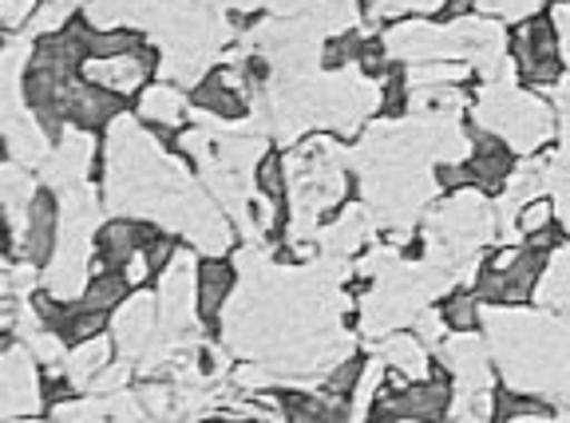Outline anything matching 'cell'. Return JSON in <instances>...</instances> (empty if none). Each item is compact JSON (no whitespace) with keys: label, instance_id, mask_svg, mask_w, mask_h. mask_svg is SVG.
Here are the masks:
<instances>
[{"label":"cell","instance_id":"18","mask_svg":"<svg viewBox=\"0 0 570 423\" xmlns=\"http://www.w3.org/2000/svg\"><path fill=\"white\" fill-rule=\"evenodd\" d=\"M226 289H230V274L223 269V262H214L203 277H198V297H203V309H218L223 313V301H226Z\"/></svg>","mask_w":570,"mask_h":423},{"label":"cell","instance_id":"3","mask_svg":"<svg viewBox=\"0 0 570 423\" xmlns=\"http://www.w3.org/2000/svg\"><path fill=\"white\" fill-rule=\"evenodd\" d=\"M559 28L554 20H539L531 17L527 24L515 28V63L523 76H531L534 83H554L562 71V56H559Z\"/></svg>","mask_w":570,"mask_h":423},{"label":"cell","instance_id":"12","mask_svg":"<svg viewBox=\"0 0 570 423\" xmlns=\"http://www.w3.org/2000/svg\"><path fill=\"white\" fill-rule=\"evenodd\" d=\"M452 404V384L436 380V384H424V388H404L389 400V404H376V415H412V420H440Z\"/></svg>","mask_w":570,"mask_h":423},{"label":"cell","instance_id":"5","mask_svg":"<svg viewBox=\"0 0 570 423\" xmlns=\"http://www.w3.org/2000/svg\"><path fill=\"white\" fill-rule=\"evenodd\" d=\"M159 336V293H135L111 317V341L124 361H139L147 344Z\"/></svg>","mask_w":570,"mask_h":423},{"label":"cell","instance_id":"2","mask_svg":"<svg viewBox=\"0 0 570 423\" xmlns=\"http://www.w3.org/2000/svg\"><path fill=\"white\" fill-rule=\"evenodd\" d=\"M99 218L104 210H99L96 186L80 183L60 195V229H56L52 265L45 269V285L56 301H76L88 293Z\"/></svg>","mask_w":570,"mask_h":423},{"label":"cell","instance_id":"11","mask_svg":"<svg viewBox=\"0 0 570 423\" xmlns=\"http://www.w3.org/2000/svg\"><path fill=\"white\" fill-rule=\"evenodd\" d=\"M83 76H88V83H96V88L116 91V96H127V91H139L142 88L147 63H142L139 56L116 52V56H99V60H88V63H83Z\"/></svg>","mask_w":570,"mask_h":423},{"label":"cell","instance_id":"1","mask_svg":"<svg viewBox=\"0 0 570 423\" xmlns=\"http://www.w3.org/2000/svg\"><path fill=\"white\" fill-rule=\"evenodd\" d=\"M104 203L119 218H147L178 229L206 257H223L234 242L230 214L214 206L210 190H203L131 115H111L107 127Z\"/></svg>","mask_w":570,"mask_h":423},{"label":"cell","instance_id":"6","mask_svg":"<svg viewBox=\"0 0 570 423\" xmlns=\"http://www.w3.org/2000/svg\"><path fill=\"white\" fill-rule=\"evenodd\" d=\"M91 159H96V139L88 131H76V127H63L60 135V147L52 150L40 167V178L45 186H52L56 195L71 190V186L88 183V170H91Z\"/></svg>","mask_w":570,"mask_h":423},{"label":"cell","instance_id":"17","mask_svg":"<svg viewBox=\"0 0 570 423\" xmlns=\"http://www.w3.org/2000/svg\"><path fill=\"white\" fill-rule=\"evenodd\" d=\"M440 317H444V325L452 328V333H472L475 321H480V293H452V297L440 305Z\"/></svg>","mask_w":570,"mask_h":423},{"label":"cell","instance_id":"4","mask_svg":"<svg viewBox=\"0 0 570 423\" xmlns=\"http://www.w3.org/2000/svg\"><path fill=\"white\" fill-rule=\"evenodd\" d=\"M36 356L28 344L0 353V415H36L40 412V380H36Z\"/></svg>","mask_w":570,"mask_h":423},{"label":"cell","instance_id":"15","mask_svg":"<svg viewBox=\"0 0 570 423\" xmlns=\"http://www.w3.org/2000/svg\"><path fill=\"white\" fill-rule=\"evenodd\" d=\"M139 115L147 119V124L178 127L183 119H187V99H183V91L178 88H170V83H155V88L142 91Z\"/></svg>","mask_w":570,"mask_h":423},{"label":"cell","instance_id":"27","mask_svg":"<svg viewBox=\"0 0 570 423\" xmlns=\"http://www.w3.org/2000/svg\"><path fill=\"white\" fill-rule=\"evenodd\" d=\"M269 9H274L277 17H294V12L309 9V0H269Z\"/></svg>","mask_w":570,"mask_h":423},{"label":"cell","instance_id":"8","mask_svg":"<svg viewBox=\"0 0 570 423\" xmlns=\"http://www.w3.org/2000/svg\"><path fill=\"white\" fill-rule=\"evenodd\" d=\"M0 135H4V147H9L12 163H20V167H28V170H40L48 155H52V142H48L45 124H40L28 107L12 115L9 124L0 127Z\"/></svg>","mask_w":570,"mask_h":423},{"label":"cell","instance_id":"9","mask_svg":"<svg viewBox=\"0 0 570 423\" xmlns=\"http://www.w3.org/2000/svg\"><path fill=\"white\" fill-rule=\"evenodd\" d=\"M444 368L460 380L463 388H488L491 380V361L483 341H475V333H455L448 344H440Z\"/></svg>","mask_w":570,"mask_h":423},{"label":"cell","instance_id":"16","mask_svg":"<svg viewBox=\"0 0 570 423\" xmlns=\"http://www.w3.org/2000/svg\"><path fill=\"white\" fill-rule=\"evenodd\" d=\"M107 361H111V341H107V336H91V341H83L80 348L63 361V372H68V380L76 388H88L91 376H96Z\"/></svg>","mask_w":570,"mask_h":423},{"label":"cell","instance_id":"19","mask_svg":"<svg viewBox=\"0 0 570 423\" xmlns=\"http://www.w3.org/2000/svg\"><path fill=\"white\" fill-rule=\"evenodd\" d=\"M127 380H131V361H119V364H104V368L91 376L88 388L96 392V396H111V392L127 388Z\"/></svg>","mask_w":570,"mask_h":423},{"label":"cell","instance_id":"14","mask_svg":"<svg viewBox=\"0 0 570 423\" xmlns=\"http://www.w3.org/2000/svg\"><path fill=\"white\" fill-rule=\"evenodd\" d=\"M381 356H384V364H392L404 380L428 376V348L416 333H389L381 344Z\"/></svg>","mask_w":570,"mask_h":423},{"label":"cell","instance_id":"10","mask_svg":"<svg viewBox=\"0 0 570 423\" xmlns=\"http://www.w3.org/2000/svg\"><path fill=\"white\" fill-rule=\"evenodd\" d=\"M32 56V36H17L12 45L0 48V127L12 115L24 111V63Z\"/></svg>","mask_w":570,"mask_h":423},{"label":"cell","instance_id":"26","mask_svg":"<svg viewBox=\"0 0 570 423\" xmlns=\"http://www.w3.org/2000/svg\"><path fill=\"white\" fill-rule=\"evenodd\" d=\"M147 269H151V257L142 254V249H135L131 257H127V269H124V282L127 285H139L142 277H147Z\"/></svg>","mask_w":570,"mask_h":423},{"label":"cell","instance_id":"13","mask_svg":"<svg viewBox=\"0 0 570 423\" xmlns=\"http://www.w3.org/2000/svg\"><path fill=\"white\" fill-rule=\"evenodd\" d=\"M368 210L365 206H348L333 226L317 229V242H321V254L330 257H353L361 249V242L368 238Z\"/></svg>","mask_w":570,"mask_h":423},{"label":"cell","instance_id":"22","mask_svg":"<svg viewBox=\"0 0 570 423\" xmlns=\"http://www.w3.org/2000/svg\"><path fill=\"white\" fill-rule=\"evenodd\" d=\"M17 293H12V265L0 257V333L4 328H12V321H17Z\"/></svg>","mask_w":570,"mask_h":423},{"label":"cell","instance_id":"24","mask_svg":"<svg viewBox=\"0 0 570 423\" xmlns=\"http://www.w3.org/2000/svg\"><path fill=\"white\" fill-rule=\"evenodd\" d=\"M124 285L127 282H119V277H99L96 285H91V293H88V305L91 309H107V305H111V301L119 297V293H124Z\"/></svg>","mask_w":570,"mask_h":423},{"label":"cell","instance_id":"20","mask_svg":"<svg viewBox=\"0 0 570 423\" xmlns=\"http://www.w3.org/2000/svg\"><path fill=\"white\" fill-rule=\"evenodd\" d=\"M24 344L32 348L36 361H45L48 368H52V364H63V341L56 333H48V328H36V333L28 336Z\"/></svg>","mask_w":570,"mask_h":423},{"label":"cell","instance_id":"25","mask_svg":"<svg viewBox=\"0 0 570 423\" xmlns=\"http://www.w3.org/2000/svg\"><path fill=\"white\" fill-rule=\"evenodd\" d=\"M36 0H0V24L4 28H20L24 20H32Z\"/></svg>","mask_w":570,"mask_h":423},{"label":"cell","instance_id":"21","mask_svg":"<svg viewBox=\"0 0 570 423\" xmlns=\"http://www.w3.org/2000/svg\"><path fill=\"white\" fill-rule=\"evenodd\" d=\"M52 415H56V420H104V415H107V404H104V396L88 392V396L76 400V404H60Z\"/></svg>","mask_w":570,"mask_h":423},{"label":"cell","instance_id":"7","mask_svg":"<svg viewBox=\"0 0 570 423\" xmlns=\"http://www.w3.org/2000/svg\"><path fill=\"white\" fill-rule=\"evenodd\" d=\"M32 203H36V178L28 175V167H20V163H0V206H4V214H9V229H12V246H17V254L24 249Z\"/></svg>","mask_w":570,"mask_h":423},{"label":"cell","instance_id":"23","mask_svg":"<svg viewBox=\"0 0 570 423\" xmlns=\"http://www.w3.org/2000/svg\"><path fill=\"white\" fill-rule=\"evenodd\" d=\"M104 246H107V257H111V262H127V257L135 254V234H131V226H111L104 234Z\"/></svg>","mask_w":570,"mask_h":423}]
</instances>
